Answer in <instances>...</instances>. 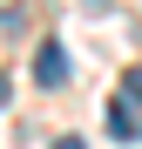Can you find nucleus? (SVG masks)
<instances>
[{"label":"nucleus","instance_id":"1","mask_svg":"<svg viewBox=\"0 0 142 149\" xmlns=\"http://www.w3.org/2000/svg\"><path fill=\"white\" fill-rule=\"evenodd\" d=\"M34 81H41V88H61V81H68V47H61V41H41V54H34Z\"/></svg>","mask_w":142,"mask_h":149},{"label":"nucleus","instance_id":"2","mask_svg":"<svg viewBox=\"0 0 142 149\" xmlns=\"http://www.w3.org/2000/svg\"><path fill=\"white\" fill-rule=\"evenodd\" d=\"M108 136H115V142H135V136H142V122H135V109H129V95H122V102H108Z\"/></svg>","mask_w":142,"mask_h":149},{"label":"nucleus","instance_id":"3","mask_svg":"<svg viewBox=\"0 0 142 149\" xmlns=\"http://www.w3.org/2000/svg\"><path fill=\"white\" fill-rule=\"evenodd\" d=\"M122 95H129V102H142V68H129V81H122Z\"/></svg>","mask_w":142,"mask_h":149},{"label":"nucleus","instance_id":"4","mask_svg":"<svg viewBox=\"0 0 142 149\" xmlns=\"http://www.w3.org/2000/svg\"><path fill=\"white\" fill-rule=\"evenodd\" d=\"M54 149H88V142H81V136H61V142H54Z\"/></svg>","mask_w":142,"mask_h":149},{"label":"nucleus","instance_id":"5","mask_svg":"<svg viewBox=\"0 0 142 149\" xmlns=\"http://www.w3.org/2000/svg\"><path fill=\"white\" fill-rule=\"evenodd\" d=\"M7 95H14V81H7V74H0V109H7Z\"/></svg>","mask_w":142,"mask_h":149},{"label":"nucleus","instance_id":"6","mask_svg":"<svg viewBox=\"0 0 142 149\" xmlns=\"http://www.w3.org/2000/svg\"><path fill=\"white\" fill-rule=\"evenodd\" d=\"M88 7H95V14H102V7H108V0H88Z\"/></svg>","mask_w":142,"mask_h":149}]
</instances>
